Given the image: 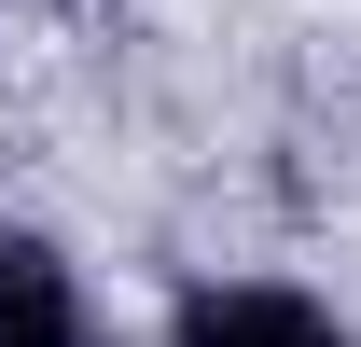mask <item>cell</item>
<instances>
[{
	"instance_id": "obj_1",
	"label": "cell",
	"mask_w": 361,
	"mask_h": 347,
	"mask_svg": "<svg viewBox=\"0 0 361 347\" xmlns=\"http://www.w3.org/2000/svg\"><path fill=\"white\" fill-rule=\"evenodd\" d=\"M167 347H348V334H334V305L278 292V278H209V292H180Z\"/></svg>"
},
{
	"instance_id": "obj_2",
	"label": "cell",
	"mask_w": 361,
	"mask_h": 347,
	"mask_svg": "<svg viewBox=\"0 0 361 347\" xmlns=\"http://www.w3.org/2000/svg\"><path fill=\"white\" fill-rule=\"evenodd\" d=\"M0 347H84V292L42 236H0Z\"/></svg>"
}]
</instances>
